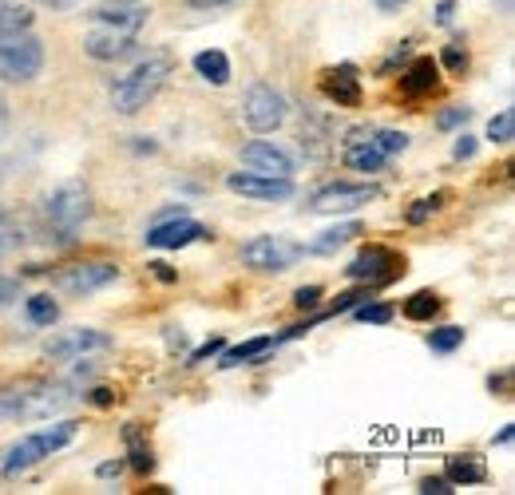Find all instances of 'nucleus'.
Wrapping results in <instances>:
<instances>
[{
	"label": "nucleus",
	"mask_w": 515,
	"mask_h": 495,
	"mask_svg": "<svg viewBox=\"0 0 515 495\" xmlns=\"http://www.w3.org/2000/svg\"><path fill=\"white\" fill-rule=\"evenodd\" d=\"M171 72H175V60H171L167 52H155V56L139 60L127 76H119V80L111 84V107H115L119 115H139L151 99L167 88Z\"/></svg>",
	"instance_id": "f257e3e1"
},
{
	"label": "nucleus",
	"mask_w": 515,
	"mask_h": 495,
	"mask_svg": "<svg viewBox=\"0 0 515 495\" xmlns=\"http://www.w3.org/2000/svg\"><path fill=\"white\" fill-rule=\"evenodd\" d=\"M72 400H76L72 385L32 377V381H20L0 393V420H48L52 412L68 408Z\"/></svg>",
	"instance_id": "f03ea898"
},
{
	"label": "nucleus",
	"mask_w": 515,
	"mask_h": 495,
	"mask_svg": "<svg viewBox=\"0 0 515 495\" xmlns=\"http://www.w3.org/2000/svg\"><path fill=\"white\" fill-rule=\"evenodd\" d=\"M92 218V191L80 179L60 183L44 198V226L56 234V242H76V230Z\"/></svg>",
	"instance_id": "7ed1b4c3"
},
{
	"label": "nucleus",
	"mask_w": 515,
	"mask_h": 495,
	"mask_svg": "<svg viewBox=\"0 0 515 495\" xmlns=\"http://www.w3.org/2000/svg\"><path fill=\"white\" fill-rule=\"evenodd\" d=\"M40 72H44V40L32 28L0 32V80L32 84Z\"/></svg>",
	"instance_id": "20e7f679"
},
{
	"label": "nucleus",
	"mask_w": 515,
	"mask_h": 495,
	"mask_svg": "<svg viewBox=\"0 0 515 495\" xmlns=\"http://www.w3.org/2000/svg\"><path fill=\"white\" fill-rule=\"evenodd\" d=\"M76 440V420H60V424H48V428H40L36 436H28V440H20L8 456H4V472L8 476H20V472H28L32 464H40L44 456H52V452H60V448H68Z\"/></svg>",
	"instance_id": "39448f33"
},
{
	"label": "nucleus",
	"mask_w": 515,
	"mask_h": 495,
	"mask_svg": "<svg viewBox=\"0 0 515 495\" xmlns=\"http://www.w3.org/2000/svg\"><path fill=\"white\" fill-rule=\"evenodd\" d=\"M302 254H306V250H302L298 242L278 238V234H258V238H250V242L238 250L242 266L258 270V274H286L290 266H298Z\"/></svg>",
	"instance_id": "423d86ee"
},
{
	"label": "nucleus",
	"mask_w": 515,
	"mask_h": 495,
	"mask_svg": "<svg viewBox=\"0 0 515 495\" xmlns=\"http://www.w3.org/2000/svg\"><path fill=\"white\" fill-rule=\"evenodd\" d=\"M242 119H246L250 131L270 135V131H278V127L290 119V103H286V96H282L278 88L254 84V88L246 92V99H242Z\"/></svg>",
	"instance_id": "0eeeda50"
},
{
	"label": "nucleus",
	"mask_w": 515,
	"mask_h": 495,
	"mask_svg": "<svg viewBox=\"0 0 515 495\" xmlns=\"http://www.w3.org/2000/svg\"><path fill=\"white\" fill-rule=\"evenodd\" d=\"M119 278V266L115 262H80V266H68L52 278V286L68 297H88L107 290L111 282Z\"/></svg>",
	"instance_id": "6e6552de"
},
{
	"label": "nucleus",
	"mask_w": 515,
	"mask_h": 495,
	"mask_svg": "<svg viewBox=\"0 0 515 495\" xmlns=\"http://www.w3.org/2000/svg\"><path fill=\"white\" fill-rule=\"evenodd\" d=\"M373 198H381V187H373V183H329L309 198V210L313 214H349V210L369 206Z\"/></svg>",
	"instance_id": "1a4fd4ad"
},
{
	"label": "nucleus",
	"mask_w": 515,
	"mask_h": 495,
	"mask_svg": "<svg viewBox=\"0 0 515 495\" xmlns=\"http://www.w3.org/2000/svg\"><path fill=\"white\" fill-rule=\"evenodd\" d=\"M84 52L100 64H115L139 52V32L131 28H115V24H92V32L84 36Z\"/></svg>",
	"instance_id": "9d476101"
},
{
	"label": "nucleus",
	"mask_w": 515,
	"mask_h": 495,
	"mask_svg": "<svg viewBox=\"0 0 515 495\" xmlns=\"http://www.w3.org/2000/svg\"><path fill=\"white\" fill-rule=\"evenodd\" d=\"M111 349V337L103 329H64L60 337L48 341V357L52 361H92L96 353Z\"/></svg>",
	"instance_id": "9b49d317"
},
{
	"label": "nucleus",
	"mask_w": 515,
	"mask_h": 495,
	"mask_svg": "<svg viewBox=\"0 0 515 495\" xmlns=\"http://www.w3.org/2000/svg\"><path fill=\"white\" fill-rule=\"evenodd\" d=\"M242 163H246L254 175H274V179H294V171H298V159H294L286 147H278L274 139H254V143H246V147H242Z\"/></svg>",
	"instance_id": "f8f14e48"
},
{
	"label": "nucleus",
	"mask_w": 515,
	"mask_h": 495,
	"mask_svg": "<svg viewBox=\"0 0 515 495\" xmlns=\"http://www.w3.org/2000/svg\"><path fill=\"white\" fill-rule=\"evenodd\" d=\"M401 270H405V258H397V254L385 250V246H369V250H361V254L345 266V274H349L353 282H369V286L393 282Z\"/></svg>",
	"instance_id": "ddd939ff"
},
{
	"label": "nucleus",
	"mask_w": 515,
	"mask_h": 495,
	"mask_svg": "<svg viewBox=\"0 0 515 495\" xmlns=\"http://www.w3.org/2000/svg\"><path fill=\"white\" fill-rule=\"evenodd\" d=\"M226 187L234 195L254 198V202H286V198L294 195V179H274V175H254V171L226 175Z\"/></svg>",
	"instance_id": "4468645a"
},
{
	"label": "nucleus",
	"mask_w": 515,
	"mask_h": 495,
	"mask_svg": "<svg viewBox=\"0 0 515 495\" xmlns=\"http://www.w3.org/2000/svg\"><path fill=\"white\" fill-rule=\"evenodd\" d=\"M199 238H210L203 222H195L187 214H175V218H163L159 226H151L147 246H155V250H179V246H191Z\"/></svg>",
	"instance_id": "2eb2a0df"
},
{
	"label": "nucleus",
	"mask_w": 515,
	"mask_h": 495,
	"mask_svg": "<svg viewBox=\"0 0 515 495\" xmlns=\"http://www.w3.org/2000/svg\"><path fill=\"white\" fill-rule=\"evenodd\" d=\"M321 92L333 99L337 107H361V76L353 64H341V68H329L321 76Z\"/></svg>",
	"instance_id": "dca6fc26"
},
{
	"label": "nucleus",
	"mask_w": 515,
	"mask_h": 495,
	"mask_svg": "<svg viewBox=\"0 0 515 495\" xmlns=\"http://www.w3.org/2000/svg\"><path fill=\"white\" fill-rule=\"evenodd\" d=\"M436 84H440V64H436L432 56H420V60H412L409 72L401 76V92H405L409 99L432 96V92H436Z\"/></svg>",
	"instance_id": "f3484780"
},
{
	"label": "nucleus",
	"mask_w": 515,
	"mask_h": 495,
	"mask_svg": "<svg viewBox=\"0 0 515 495\" xmlns=\"http://www.w3.org/2000/svg\"><path fill=\"white\" fill-rule=\"evenodd\" d=\"M92 24H115V28L143 32V24H147V8H139V4H119V0H115V8H111V4H103V8L92 12Z\"/></svg>",
	"instance_id": "a211bd4d"
},
{
	"label": "nucleus",
	"mask_w": 515,
	"mask_h": 495,
	"mask_svg": "<svg viewBox=\"0 0 515 495\" xmlns=\"http://www.w3.org/2000/svg\"><path fill=\"white\" fill-rule=\"evenodd\" d=\"M357 234H365V226H361V222H341V226L325 230L321 238H313V242L302 246V250H306V254H333V250H341L345 242H353Z\"/></svg>",
	"instance_id": "6ab92c4d"
},
{
	"label": "nucleus",
	"mask_w": 515,
	"mask_h": 495,
	"mask_svg": "<svg viewBox=\"0 0 515 495\" xmlns=\"http://www.w3.org/2000/svg\"><path fill=\"white\" fill-rule=\"evenodd\" d=\"M195 72L203 76L206 84H214V88L230 84V60H226V52H218V48H206V52L195 56Z\"/></svg>",
	"instance_id": "aec40b11"
},
{
	"label": "nucleus",
	"mask_w": 515,
	"mask_h": 495,
	"mask_svg": "<svg viewBox=\"0 0 515 495\" xmlns=\"http://www.w3.org/2000/svg\"><path fill=\"white\" fill-rule=\"evenodd\" d=\"M345 163H349L353 171H365V175H377V171H385V163H389V155H385V151H377L373 143H353V147H345Z\"/></svg>",
	"instance_id": "412c9836"
},
{
	"label": "nucleus",
	"mask_w": 515,
	"mask_h": 495,
	"mask_svg": "<svg viewBox=\"0 0 515 495\" xmlns=\"http://www.w3.org/2000/svg\"><path fill=\"white\" fill-rule=\"evenodd\" d=\"M278 341L274 337H254V341H246V345H234V349H226V357L218 361L222 369H234V365H242V361H254V357H262L266 349H274Z\"/></svg>",
	"instance_id": "4be33fe9"
},
{
	"label": "nucleus",
	"mask_w": 515,
	"mask_h": 495,
	"mask_svg": "<svg viewBox=\"0 0 515 495\" xmlns=\"http://www.w3.org/2000/svg\"><path fill=\"white\" fill-rule=\"evenodd\" d=\"M488 476V468L480 460H468V456H452L448 460V480L452 484H480Z\"/></svg>",
	"instance_id": "5701e85b"
},
{
	"label": "nucleus",
	"mask_w": 515,
	"mask_h": 495,
	"mask_svg": "<svg viewBox=\"0 0 515 495\" xmlns=\"http://www.w3.org/2000/svg\"><path fill=\"white\" fill-rule=\"evenodd\" d=\"M36 12L20 0H0V32H12V28H32Z\"/></svg>",
	"instance_id": "b1692460"
},
{
	"label": "nucleus",
	"mask_w": 515,
	"mask_h": 495,
	"mask_svg": "<svg viewBox=\"0 0 515 495\" xmlns=\"http://www.w3.org/2000/svg\"><path fill=\"white\" fill-rule=\"evenodd\" d=\"M436 309H440V297L432 294V290H420V294H412L405 301V317L409 321H432Z\"/></svg>",
	"instance_id": "393cba45"
},
{
	"label": "nucleus",
	"mask_w": 515,
	"mask_h": 495,
	"mask_svg": "<svg viewBox=\"0 0 515 495\" xmlns=\"http://www.w3.org/2000/svg\"><path fill=\"white\" fill-rule=\"evenodd\" d=\"M460 345H464V329L460 325H444V329H432L428 333V349H436V353H452Z\"/></svg>",
	"instance_id": "a878e982"
},
{
	"label": "nucleus",
	"mask_w": 515,
	"mask_h": 495,
	"mask_svg": "<svg viewBox=\"0 0 515 495\" xmlns=\"http://www.w3.org/2000/svg\"><path fill=\"white\" fill-rule=\"evenodd\" d=\"M28 317H32V325H52L60 317V305L52 301V294H36L28 297Z\"/></svg>",
	"instance_id": "bb28decb"
},
{
	"label": "nucleus",
	"mask_w": 515,
	"mask_h": 495,
	"mask_svg": "<svg viewBox=\"0 0 515 495\" xmlns=\"http://www.w3.org/2000/svg\"><path fill=\"white\" fill-rule=\"evenodd\" d=\"M377 151H385V155H401V151H409V135L405 131H377L373 127V139H369Z\"/></svg>",
	"instance_id": "cd10ccee"
},
{
	"label": "nucleus",
	"mask_w": 515,
	"mask_h": 495,
	"mask_svg": "<svg viewBox=\"0 0 515 495\" xmlns=\"http://www.w3.org/2000/svg\"><path fill=\"white\" fill-rule=\"evenodd\" d=\"M127 444H131V468L147 476V472L155 468V456H151L147 444H139V428H127Z\"/></svg>",
	"instance_id": "c85d7f7f"
},
{
	"label": "nucleus",
	"mask_w": 515,
	"mask_h": 495,
	"mask_svg": "<svg viewBox=\"0 0 515 495\" xmlns=\"http://www.w3.org/2000/svg\"><path fill=\"white\" fill-rule=\"evenodd\" d=\"M488 139L492 143H512L515 139V111L508 107V111H500L492 123H488Z\"/></svg>",
	"instance_id": "c756f323"
},
{
	"label": "nucleus",
	"mask_w": 515,
	"mask_h": 495,
	"mask_svg": "<svg viewBox=\"0 0 515 495\" xmlns=\"http://www.w3.org/2000/svg\"><path fill=\"white\" fill-rule=\"evenodd\" d=\"M440 60H444V68H448L452 76H464V72H468V48H460V44H448Z\"/></svg>",
	"instance_id": "7c9ffc66"
},
{
	"label": "nucleus",
	"mask_w": 515,
	"mask_h": 495,
	"mask_svg": "<svg viewBox=\"0 0 515 495\" xmlns=\"http://www.w3.org/2000/svg\"><path fill=\"white\" fill-rule=\"evenodd\" d=\"M353 309H357V305H353ZM357 321L389 325V321H393V305H361V309H357Z\"/></svg>",
	"instance_id": "2f4dec72"
},
{
	"label": "nucleus",
	"mask_w": 515,
	"mask_h": 495,
	"mask_svg": "<svg viewBox=\"0 0 515 495\" xmlns=\"http://www.w3.org/2000/svg\"><path fill=\"white\" fill-rule=\"evenodd\" d=\"M468 119H472V107H448V111H440L436 127H440V131H452V127H460V123H468Z\"/></svg>",
	"instance_id": "473e14b6"
},
{
	"label": "nucleus",
	"mask_w": 515,
	"mask_h": 495,
	"mask_svg": "<svg viewBox=\"0 0 515 495\" xmlns=\"http://www.w3.org/2000/svg\"><path fill=\"white\" fill-rule=\"evenodd\" d=\"M20 242V234H16V226H12V218H8V210L0 206V258L12 250Z\"/></svg>",
	"instance_id": "72a5a7b5"
},
{
	"label": "nucleus",
	"mask_w": 515,
	"mask_h": 495,
	"mask_svg": "<svg viewBox=\"0 0 515 495\" xmlns=\"http://www.w3.org/2000/svg\"><path fill=\"white\" fill-rule=\"evenodd\" d=\"M16 297H20V282H16V278H0V313L12 309Z\"/></svg>",
	"instance_id": "f704fd0d"
},
{
	"label": "nucleus",
	"mask_w": 515,
	"mask_h": 495,
	"mask_svg": "<svg viewBox=\"0 0 515 495\" xmlns=\"http://www.w3.org/2000/svg\"><path fill=\"white\" fill-rule=\"evenodd\" d=\"M420 492L424 495H452V480H448V476H428V480L420 484Z\"/></svg>",
	"instance_id": "c9c22d12"
},
{
	"label": "nucleus",
	"mask_w": 515,
	"mask_h": 495,
	"mask_svg": "<svg viewBox=\"0 0 515 495\" xmlns=\"http://www.w3.org/2000/svg\"><path fill=\"white\" fill-rule=\"evenodd\" d=\"M317 301H321V290H317V286H302V290L294 294V305H298V309H317Z\"/></svg>",
	"instance_id": "e433bc0d"
},
{
	"label": "nucleus",
	"mask_w": 515,
	"mask_h": 495,
	"mask_svg": "<svg viewBox=\"0 0 515 495\" xmlns=\"http://www.w3.org/2000/svg\"><path fill=\"white\" fill-rule=\"evenodd\" d=\"M436 206H440V198H420V202L409 210V222H424V218H428Z\"/></svg>",
	"instance_id": "4c0bfd02"
},
{
	"label": "nucleus",
	"mask_w": 515,
	"mask_h": 495,
	"mask_svg": "<svg viewBox=\"0 0 515 495\" xmlns=\"http://www.w3.org/2000/svg\"><path fill=\"white\" fill-rule=\"evenodd\" d=\"M452 155H456V159H472V155H476V139H472V135H460L456 147H452Z\"/></svg>",
	"instance_id": "58836bf2"
},
{
	"label": "nucleus",
	"mask_w": 515,
	"mask_h": 495,
	"mask_svg": "<svg viewBox=\"0 0 515 495\" xmlns=\"http://www.w3.org/2000/svg\"><path fill=\"white\" fill-rule=\"evenodd\" d=\"M218 349H222V341H218V337H214V341H206L203 349H195V353H191V365H199V361H206V357H214Z\"/></svg>",
	"instance_id": "ea45409f"
},
{
	"label": "nucleus",
	"mask_w": 515,
	"mask_h": 495,
	"mask_svg": "<svg viewBox=\"0 0 515 495\" xmlns=\"http://www.w3.org/2000/svg\"><path fill=\"white\" fill-rule=\"evenodd\" d=\"M119 472H123V460H107V464L96 468V476H100V480H115Z\"/></svg>",
	"instance_id": "a19ab883"
},
{
	"label": "nucleus",
	"mask_w": 515,
	"mask_h": 495,
	"mask_svg": "<svg viewBox=\"0 0 515 495\" xmlns=\"http://www.w3.org/2000/svg\"><path fill=\"white\" fill-rule=\"evenodd\" d=\"M452 12H456V0H440V8H436V20H440V24H452Z\"/></svg>",
	"instance_id": "79ce46f5"
},
{
	"label": "nucleus",
	"mask_w": 515,
	"mask_h": 495,
	"mask_svg": "<svg viewBox=\"0 0 515 495\" xmlns=\"http://www.w3.org/2000/svg\"><path fill=\"white\" fill-rule=\"evenodd\" d=\"M40 8H52V12H68V8H76L80 0H36Z\"/></svg>",
	"instance_id": "37998d69"
},
{
	"label": "nucleus",
	"mask_w": 515,
	"mask_h": 495,
	"mask_svg": "<svg viewBox=\"0 0 515 495\" xmlns=\"http://www.w3.org/2000/svg\"><path fill=\"white\" fill-rule=\"evenodd\" d=\"M8 135V103H4V96H0V139Z\"/></svg>",
	"instance_id": "c03bdc74"
},
{
	"label": "nucleus",
	"mask_w": 515,
	"mask_h": 495,
	"mask_svg": "<svg viewBox=\"0 0 515 495\" xmlns=\"http://www.w3.org/2000/svg\"><path fill=\"white\" fill-rule=\"evenodd\" d=\"M195 8H222V4H234V0H191Z\"/></svg>",
	"instance_id": "a18cd8bd"
},
{
	"label": "nucleus",
	"mask_w": 515,
	"mask_h": 495,
	"mask_svg": "<svg viewBox=\"0 0 515 495\" xmlns=\"http://www.w3.org/2000/svg\"><path fill=\"white\" fill-rule=\"evenodd\" d=\"M401 4H405V0H377V8H381V12H397Z\"/></svg>",
	"instance_id": "49530a36"
},
{
	"label": "nucleus",
	"mask_w": 515,
	"mask_h": 495,
	"mask_svg": "<svg viewBox=\"0 0 515 495\" xmlns=\"http://www.w3.org/2000/svg\"><path fill=\"white\" fill-rule=\"evenodd\" d=\"M92 400H96V404H111V389H96Z\"/></svg>",
	"instance_id": "de8ad7c7"
},
{
	"label": "nucleus",
	"mask_w": 515,
	"mask_h": 495,
	"mask_svg": "<svg viewBox=\"0 0 515 495\" xmlns=\"http://www.w3.org/2000/svg\"><path fill=\"white\" fill-rule=\"evenodd\" d=\"M155 274H159V278H163V282H171V278H175V274H171V270H167V266H163V262H155Z\"/></svg>",
	"instance_id": "09e8293b"
},
{
	"label": "nucleus",
	"mask_w": 515,
	"mask_h": 495,
	"mask_svg": "<svg viewBox=\"0 0 515 495\" xmlns=\"http://www.w3.org/2000/svg\"><path fill=\"white\" fill-rule=\"evenodd\" d=\"M119 4H139V0H119Z\"/></svg>",
	"instance_id": "8fccbe9b"
}]
</instances>
